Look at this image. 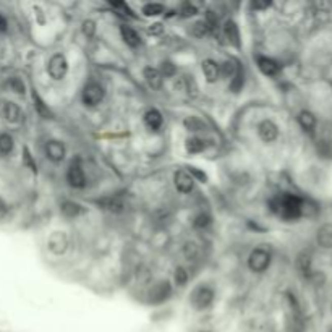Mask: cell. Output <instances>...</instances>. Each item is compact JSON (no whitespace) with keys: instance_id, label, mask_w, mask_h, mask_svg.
<instances>
[{"instance_id":"obj_15","label":"cell","mask_w":332,"mask_h":332,"mask_svg":"<svg viewBox=\"0 0 332 332\" xmlns=\"http://www.w3.org/2000/svg\"><path fill=\"white\" fill-rule=\"evenodd\" d=\"M316 242L324 250H332V222L322 224L316 232Z\"/></svg>"},{"instance_id":"obj_23","label":"cell","mask_w":332,"mask_h":332,"mask_svg":"<svg viewBox=\"0 0 332 332\" xmlns=\"http://www.w3.org/2000/svg\"><path fill=\"white\" fill-rule=\"evenodd\" d=\"M298 123H300V127L303 128V131L306 133H313L314 128H316V117H314V114L310 112V110H302L300 114H298Z\"/></svg>"},{"instance_id":"obj_21","label":"cell","mask_w":332,"mask_h":332,"mask_svg":"<svg viewBox=\"0 0 332 332\" xmlns=\"http://www.w3.org/2000/svg\"><path fill=\"white\" fill-rule=\"evenodd\" d=\"M297 269L306 279H311L314 276L311 269V254L308 251H303L297 256Z\"/></svg>"},{"instance_id":"obj_3","label":"cell","mask_w":332,"mask_h":332,"mask_svg":"<svg viewBox=\"0 0 332 332\" xmlns=\"http://www.w3.org/2000/svg\"><path fill=\"white\" fill-rule=\"evenodd\" d=\"M271 266V253L264 248H254L248 256V268L256 274H263Z\"/></svg>"},{"instance_id":"obj_13","label":"cell","mask_w":332,"mask_h":332,"mask_svg":"<svg viewBox=\"0 0 332 332\" xmlns=\"http://www.w3.org/2000/svg\"><path fill=\"white\" fill-rule=\"evenodd\" d=\"M256 63H258V68L261 70V73L269 78L277 77L279 71H280V65L274 59H269V57L258 55L256 57Z\"/></svg>"},{"instance_id":"obj_31","label":"cell","mask_w":332,"mask_h":332,"mask_svg":"<svg viewBox=\"0 0 332 332\" xmlns=\"http://www.w3.org/2000/svg\"><path fill=\"white\" fill-rule=\"evenodd\" d=\"M188 272L185 268H181V266H178V268H175V272H173V280H175V284L178 287H185L188 284Z\"/></svg>"},{"instance_id":"obj_37","label":"cell","mask_w":332,"mask_h":332,"mask_svg":"<svg viewBox=\"0 0 332 332\" xmlns=\"http://www.w3.org/2000/svg\"><path fill=\"white\" fill-rule=\"evenodd\" d=\"M81 29H83V34H85L88 39H91L96 34V23L93 20H85L81 24Z\"/></svg>"},{"instance_id":"obj_4","label":"cell","mask_w":332,"mask_h":332,"mask_svg":"<svg viewBox=\"0 0 332 332\" xmlns=\"http://www.w3.org/2000/svg\"><path fill=\"white\" fill-rule=\"evenodd\" d=\"M104 96H105L104 86L101 83H96V81H89L88 85L83 88V93H81L83 102L88 107H96L97 104H101Z\"/></svg>"},{"instance_id":"obj_24","label":"cell","mask_w":332,"mask_h":332,"mask_svg":"<svg viewBox=\"0 0 332 332\" xmlns=\"http://www.w3.org/2000/svg\"><path fill=\"white\" fill-rule=\"evenodd\" d=\"M206 147H207L206 141L199 136H190L185 141V149L188 154H199V153H203Z\"/></svg>"},{"instance_id":"obj_32","label":"cell","mask_w":332,"mask_h":332,"mask_svg":"<svg viewBox=\"0 0 332 332\" xmlns=\"http://www.w3.org/2000/svg\"><path fill=\"white\" fill-rule=\"evenodd\" d=\"M8 86H10V89L13 91V93L16 94H20L23 96L24 93H26V85H24V81L18 77H13L8 80Z\"/></svg>"},{"instance_id":"obj_25","label":"cell","mask_w":332,"mask_h":332,"mask_svg":"<svg viewBox=\"0 0 332 332\" xmlns=\"http://www.w3.org/2000/svg\"><path fill=\"white\" fill-rule=\"evenodd\" d=\"M32 101H34V109L36 112L41 115L43 119H52V112L49 110V107L46 105V102L41 99V96L36 93V91H32Z\"/></svg>"},{"instance_id":"obj_14","label":"cell","mask_w":332,"mask_h":332,"mask_svg":"<svg viewBox=\"0 0 332 332\" xmlns=\"http://www.w3.org/2000/svg\"><path fill=\"white\" fill-rule=\"evenodd\" d=\"M60 212L68 219H77L85 212V206L73 201V199H63L60 203Z\"/></svg>"},{"instance_id":"obj_35","label":"cell","mask_w":332,"mask_h":332,"mask_svg":"<svg viewBox=\"0 0 332 332\" xmlns=\"http://www.w3.org/2000/svg\"><path fill=\"white\" fill-rule=\"evenodd\" d=\"M23 162L24 165L32 172V173H38V164L34 162V159H32V156L29 153V149L28 147H24L23 149Z\"/></svg>"},{"instance_id":"obj_12","label":"cell","mask_w":332,"mask_h":332,"mask_svg":"<svg viewBox=\"0 0 332 332\" xmlns=\"http://www.w3.org/2000/svg\"><path fill=\"white\" fill-rule=\"evenodd\" d=\"M44 151H46L47 159L51 162H54V164L62 162L65 159V156H66V149H65L63 143H62V141H57V139L47 141Z\"/></svg>"},{"instance_id":"obj_40","label":"cell","mask_w":332,"mask_h":332,"mask_svg":"<svg viewBox=\"0 0 332 332\" xmlns=\"http://www.w3.org/2000/svg\"><path fill=\"white\" fill-rule=\"evenodd\" d=\"M181 16H185V18H190V16H193L198 13V8L192 4H183L181 5V10H180Z\"/></svg>"},{"instance_id":"obj_17","label":"cell","mask_w":332,"mask_h":332,"mask_svg":"<svg viewBox=\"0 0 332 332\" xmlns=\"http://www.w3.org/2000/svg\"><path fill=\"white\" fill-rule=\"evenodd\" d=\"M224 34H226L227 41L229 43L240 49L242 47V41H240V31H238V26H237V23L234 20H227L226 24H224Z\"/></svg>"},{"instance_id":"obj_19","label":"cell","mask_w":332,"mask_h":332,"mask_svg":"<svg viewBox=\"0 0 332 332\" xmlns=\"http://www.w3.org/2000/svg\"><path fill=\"white\" fill-rule=\"evenodd\" d=\"M99 206L102 207V209L109 211V212H123L125 211V201L120 198V196H109V198H104L99 201Z\"/></svg>"},{"instance_id":"obj_16","label":"cell","mask_w":332,"mask_h":332,"mask_svg":"<svg viewBox=\"0 0 332 332\" xmlns=\"http://www.w3.org/2000/svg\"><path fill=\"white\" fill-rule=\"evenodd\" d=\"M201 68H203V73H204V78L207 83H215L220 77V66L219 63L212 60V59H206L203 60L201 63Z\"/></svg>"},{"instance_id":"obj_38","label":"cell","mask_w":332,"mask_h":332,"mask_svg":"<svg viewBox=\"0 0 332 332\" xmlns=\"http://www.w3.org/2000/svg\"><path fill=\"white\" fill-rule=\"evenodd\" d=\"M183 254H185V258L188 261L196 260L198 258V246H196V243H187L183 246Z\"/></svg>"},{"instance_id":"obj_34","label":"cell","mask_w":332,"mask_h":332,"mask_svg":"<svg viewBox=\"0 0 332 332\" xmlns=\"http://www.w3.org/2000/svg\"><path fill=\"white\" fill-rule=\"evenodd\" d=\"M161 75H162V78L165 77V78H172V77H175L177 75V66H175V63L173 62H170V60H164L162 63H161Z\"/></svg>"},{"instance_id":"obj_41","label":"cell","mask_w":332,"mask_h":332,"mask_svg":"<svg viewBox=\"0 0 332 332\" xmlns=\"http://www.w3.org/2000/svg\"><path fill=\"white\" fill-rule=\"evenodd\" d=\"M162 23H154V24H151V26L147 28V32L149 34H153V36H157V34H161L162 32Z\"/></svg>"},{"instance_id":"obj_5","label":"cell","mask_w":332,"mask_h":332,"mask_svg":"<svg viewBox=\"0 0 332 332\" xmlns=\"http://www.w3.org/2000/svg\"><path fill=\"white\" fill-rule=\"evenodd\" d=\"M68 60L63 54H54L51 59H49L47 63V73L51 75V78H54L55 81H60L66 77L68 73Z\"/></svg>"},{"instance_id":"obj_8","label":"cell","mask_w":332,"mask_h":332,"mask_svg":"<svg viewBox=\"0 0 332 332\" xmlns=\"http://www.w3.org/2000/svg\"><path fill=\"white\" fill-rule=\"evenodd\" d=\"M70 246V240H68V235L65 234V232H54V234L49 237L47 240V248L49 251L55 256H62L66 253Z\"/></svg>"},{"instance_id":"obj_45","label":"cell","mask_w":332,"mask_h":332,"mask_svg":"<svg viewBox=\"0 0 332 332\" xmlns=\"http://www.w3.org/2000/svg\"><path fill=\"white\" fill-rule=\"evenodd\" d=\"M330 332H332V330H330Z\"/></svg>"},{"instance_id":"obj_26","label":"cell","mask_w":332,"mask_h":332,"mask_svg":"<svg viewBox=\"0 0 332 332\" xmlns=\"http://www.w3.org/2000/svg\"><path fill=\"white\" fill-rule=\"evenodd\" d=\"M15 147V139L8 133H0V154L8 156Z\"/></svg>"},{"instance_id":"obj_7","label":"cell","mask_w":332,"mask_h":332,"mask_svg":"<svg viewBox=\"0 0 332 332\" xmlns=\"http://www.w3.org/2000/svg\"><path fill=\"white\" fill-rule=\"evenodd\" d=\"M66 181L71 188H77L81 190L86 187V175H85V170H83L80 161H73L70 164L68 170H66Z\"/></svg>"},{"instance_id":"obj_42","label":"cell","mask_w":332,"mask_h":332,"mask_svg":"<svg viewBox=\"0 0 332 332\" xmlns=\"http://www.w3.org/2000/svg\"><path fill=\"white\" fill-rule=\"evenodd\" d=\"M7 29H8V23L5 20V16L0 15V32H5Z\"/></svg>"},{"instance_id":"obj_28","label":"cell","mask_w":332,"mask_h":332,"mask_svg":"<svg viewBox=\"0 0 332 332\" xmlns=\"http://www.w3.org/2000/svg\"><path fill=\"white\" fill-rule=\"evenodd\" d=\"M243 86H245V75H243L242 70H238V71L234 75V77H232L230 85H229V89H230L234 94H238L240 91L243 89Z\"/></svg>"},{"instance_id":"obj_43","label":"cell","mask_w":332,"mask_h":332,"mask_svg":"<svg viewBox=\"0 0 332 332\" xmlns=\"http://www.w3.org/2000/svg\"><path fill=\"white\" fill-rule=\"evenodd\" d=\"M7 212V203L4 201V198L0 196V215Z\"/></svg>"},{"instance_id":"obj_20","label":"cell","mask_w":332,"mask_h":332,"mask_svg":"<svg viewBox=\"0 0 332 332\" xmlns=\"http://www.w3.org/2000/svg\"><path fill=\"white\" fill-rule=\"evenodd\" d=\"M143 77L147 83V86L151 88V89H161L162 88V83H164V78H162V75L161 71L157 70V68H153V66H146V68L143 70Z\"/></svg>"},{"instance_id":"obj_1","label":"cell","mask_w":332,"mask_h":332,"mask_svg":"<svg viewBox=\"0 0 332 332\" xmlns=\"http://www.w3.org/2000/svg\"><path fill=\"white\" fill-rule=\"evenodd\" d=\"M303 206H305V199L292 193L279 195L269 201V209L284 220L300 219L303 215Z\"/></svg>"},{"instance_id":"obj_2","label":"cell","mask_w":332,"mask_h":332,"mask_svg":"<svg viewBox=\"0 0 332 332\" xmlns=\"http://www.w3.org/2000/svg\"><path fill=\"white\" fill-rule=\"evenodd\" d=\"M214 298H215L214 288L209 287V285H206V284H201V285H198L192 293H190V303H192V306L195 310L204 311L214 303Z\"/></svg>"},{"instance_id":"obj_39","label":"cell","mask_w":332,"mask_h":332,"mask_svg":"<svg viewBox=\"0 0 332 332\" xmlns=\"http://www.w3.org/2000/svg\"><path fill=\"white\" fill-rule=\"evenodd\" d=\"M188 173L192 175V178L196 181H201V183H206L207 181V175L203 172V170H199L198 167H188Z\"/></svg>"},{"instance_id":"obj_9","label":"cell","mask_w":332,"mask_h":332,"mask_svg":"<svg viewBox=\"0 0 332 332\" xmlns=\"http://www.w3.org/2000/svg\"><path fill=\"white\" fill-rule=\"evenodd\" d=\"M256 130H258V136L261 141H264V143H274L277 138H279V127H277V123L276 122H272L269 119H264L258 123V127H256Z\"/></svg>"},{"instance_id":"obj_6","label":"cell","mask_w":332,"mask_h":332,"mask_svg":"<svg viewBox=\"0 0 332 332\" xmlns=\"http://www.w3.org/2000/svg\"><path fill=\"white\" fill-rule=\"evenodd\" d=\"M170 297H172V285L167 279L159 280L156 285H153V288L149 290V293H147L149 303H153V305H161L164 302H167Z\"/></svg>"},{"instance_id":"obj_10","label":"cell","mask_w":332,"mask_h":332,"mask_svg":"<svg viewBox=\"0 0 332 332\" xmlns=\"http://www.w3.org/2000/svg\"><path fill=\"white\" fill-rule=\"evenodd\" d=\"M0 115L7 123H12V125H16V123H21L23 120V112L20 109L18 104H15L12 101H5L0 107Z\"/></svg>"},{"instance_id":"obj_30","label":"cell","mask_w":332,"mask_h":332,"mask_svg":"<svg viewBox=\"0 0 332 332\" xmlns=\"http://www.w3.org/2000/svg\"><path fill=\"white\" fill-rule=\"evenodd\" d=\"M164 10H165V7L162 5V4H146L144 7H143V15L144 16H159V15H162L164 13Z\"/></svg>"},{"instance_id":"obj_11","label":"cell","mask_w":332,"mask_h":332,"mask_svg":"<svg viewBox=\"0 0 332 332\" xmlns=\"http://www.w3.org/2000/svg\"><path fill=\"white\" fill-rule=\"evenodd\" d=\"M173 183H175V188L178 192L183 195L192 193L195 190V180L188 173V170H183V169H178L173 173Z\"/></svg>"},{"instance_id":"obj_33","label":"cell","mask_w":332,"mask_h":332,"mask_svg":"<svg viewBox=\"0 0 332 332\" xmlns=\"http://www.w3.org/2000/svg\"><path fill=\"white\" fill-rule=\"evenodd\" d=\"M219 66H220V75H224V77H227V78H232L238 71L234 60H224Z\"/></svg>"},{"instance_id":"obj_27","label":"cell","mask_w":332,"mask_h":332,"mask_svg":"<svg viewBox=\"0 0 332 332\" xmlns=\"http://www.w3.org/2000/svg\"><path fill=\"white\" fill-rule=\"evenodd\" d=\"M183 125L188 131H192V133H201V131H206V125H204V122L201 119H198V117H187L183 120Z\"/></svg>"},{"instance_id":"obj_29","label":"cell","mask_w":332,"mask_h":332,"mask_svg":"<svg viewBox=\"0 0 332 332\" xmlns=\"http://www.w3.org/2000/svg\"><path fill=\"white\" fill-rule=\"evenodd\" d=\"M211 222H212V217L207 212H199L195 215V219H193V227L195 229H206V227H209L211 226Z\"/></svg>"},{"instance_id":"obj_18","label":"cell","mask_w":332,"mask_h":332,"mask_svg":"<svg viewBox=\"0 0 332 332\" xmlns=\"http://www.w3.org/2000/svg\"><path fill=\"white\" fill-rule=\"evenodd\" d=\"M144 125L149 128V130H153V131H157L161 127H162V123H164V117H162V114L157 110V109H147L144 112Z\"/></svg>"},{"instance_id":"obj_36","label":"cell","mask_w":332,"mask_h":332,"mask_svg":"<svg viewBox=\"0 0 332 332\" xmlns=\"http://www.w3.org/2000/svg\"><path fill=\"white\" fill-rule=\"evenodd\" d=\"M209 26H207V23L203 20V21H198V23H195V26H193V36H196V38H204L207 32H209Z\"/></svg>"},{"instance_id":"obj_44","label":"cell","mask_w":332,"mask_h":332,"mask_svg":"<svg viewBox=\"0 0 332 332\" xmlns=\"http://www.w3.org/2000/svg\"><path fill=\"white\" fill-rule=\"evenodd\" d=\"M198 332H212V330H198Z\"/></svg>"},{"instance_id":"obj_22","label":"cell","mask_w":332,"mask_h":332,"mask_svg":"<svg viewBox=\"0 0 332 332\" xmlns=\"http://www.w3.org/2000/svg\"><path fill=\"white\" fill-rule=\"evenodd\" d=\"M120 34H122V39L123 43L130 47H138L141 44V38L138 32L133 29L131 26H127V24H122L120 26Z\"/></svg>"}]
</instances>
